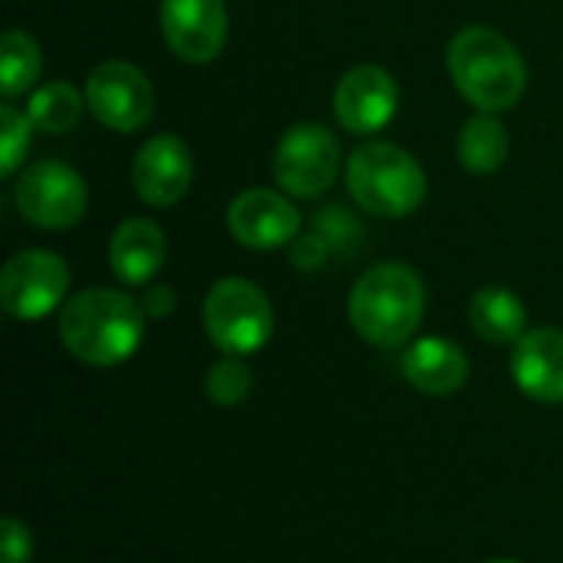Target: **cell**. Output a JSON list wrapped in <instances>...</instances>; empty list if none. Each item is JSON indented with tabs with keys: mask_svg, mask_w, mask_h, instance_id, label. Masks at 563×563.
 <instances>
[{
	"mask_svg": "<svg viewBox=\"0 0 563 563\" xmlns=\"http://www.w3.org/2000/svg\"><path fill=\"white\" fill-rule=\"evenodd\" d=\"M445 63L459 92L482 112H505L525 96L528 66L511 40L492 26L459 30L449 43Z\"/></svg>",
	"mask_w": 563,
	"mask_h": 563,
	"instance_id": "cell-3",
	"label": "cell"
},
{
	"mask_svg": "<svg viewBox=\"0 0 563 563\" xmlns=\"http://www.w3.org/2000/svg\"><path fill=\"white\" fill-rule=\"evenodd\" d=\"M139 303H142L145 317L165 320V317H172V310H175V290H172L168 284H155V287L145 290V297H142Z\"/></svg>",
	"mask_w": 563,
	"mask_h": 563,
	"instance_id": "cell-24",
	"label": "cell"
},
{
	"mask_svg": "<svg viewBox=\"0 0 563 563\" xmlns=\"http://www.w3.org/2000/svg\"><path fill=\"white\" fill-rule=\"evenodd\" d=\"M43 69V53L36 40L23 30H7L0 40V92L7 99L23 96Z\"/></svg>",
	"mask_w": 563,
	"mask_h": 563,
	"instance_id": "cell-19",
	"label": "cell"
},
{
	"mask_svg": "<svg viewBox=\"0 0 563 563\" xmlns=\"http://www.w3.org/2000/svg\"><path fill=\"white\" fill-rule=\"evenodd\" d=\"M422 313H426L422 277L399 261L369 267L350 294L353 330L379 350H396L409 343L422 323Z\"/></svg>",
	"mask_w": 563,
	"mask_h": 563,
	"instance_id": "cell-2",
	"label": "cell"
},
{
	"mask_svg": "<svg viewBox=\"0 0 563 563\" xmlns=\"http://www.w3.org/2000/svg\"><path fill=\"white\" fill-rule=\"evenodd\" d=\"M30 558H33L30 528L7 515L0 525V563H30Z\"/></svg>",
	"mask_w": 563,
	"mask_h": 563,
	"instance_id": "cell-23",
	"label": "cell"
},
{
	"mask_svg": "<svg viewBox=\"0 0 563 563\" xmlns=\"http://www.w3.org/2000/svg\"><path fill=\"white\" fill-rule=\"evenodd\" d=\"M511 376L534 402H563V333L541 327L525 333L511 353Z\"/></svg>",
	"mask_w": 563,
	"mask_h": 563,
	"instance_id": "cell-14",
	"label": "cell"
},
{
	"mask_svg": "<svg viewBox=\"0 0 563 563\" xmlns=\"http://www.w3.org/2000/svg\"><path fill=\"white\" fill-rule=\"evenodd\" d=\"M79 112H82V99L63 79L40 86L30 96V106H26L30 122L36 129H43V132H66V129H73L79 122Z\"/></svg>",
	"mask_w": 563,
	"mask_h": 563,
	"instance_id": "cell-20",
	"label": "cell"
},
{
	"mask_svg": "<svg viewBox=\"0 0 563 563\" xmlns=\"http://www.w3.org/2000/svg\"><path fill=\"white\" fill-rule=\"evenodd\" d=\"M251 386H254V376L247 369V363H241V356H224L218 360L208 376H205V393L214 406L221 409H231V406H241L247 396H251Z\"/></svg>",
	"mask_w": 563,
	"mask_h": 563,
	"instance_id": "cell-21",
	"label": "cell"
},
{
	"mask_svg": "<svg viewBox=\"0 0 563 563\" xmlns=\"http://www.w3.org/2000/svg\"><path fill=\"white\" fill-rule=\"evenodd\" d=\"M132 185L145 205L172 208L191 188V152L178 135H152L132 158Z\"/></svg>",
	"mask_w": 563,
	"mask_h": 563,
	"instance_id": "cell-13",
	"label": "cell"
},
{
	"mask_svg": "<svg viewBox=\"0 0 563 563\" xmlns=\"http://www.w3.org/2000/svg\"><path fill=\"white\" fill-rule=\"evenodd\" d=\"M353 201L376 218H406L426 198L422 165L393 142H366L346 165Z\"/></svg>",
	"mask_w": 563,
	"mask_h": 563,
	"instance_id": "cell-4",
	"label": "cell"
},
{
	"mask_svg": "<svg viewBox=\"0 0 563 563\" xmlns=\"http://www.w3.org/2000/svg\"><path fill=\"white\" fill-rule=\"evenodd\" d=\"M468 317H472L475 333L498 346L518 343L528 333V310H525L521 297H515L505 287H482L472 297Z\"/></svg>",
	"mask_w": 563,
	"mask_h": 563,
	"instance_id": "cell-17",
	"label": "cell"
},
{
	"mask_svg": "<svg viewBox=\"0 0 563 563\" xmlns=\"http://www.w3.org/2000/svg\"><path fill=\"white\" fill-rule=\"evenodd\" d=\"M145 333V310L122 290L89 287L76 294L59 313L63 346L89 366L125 363Z\"/></svg>",
	"mask_w": 563,
	"mask_h": 563,
	"instance_id": "cell-1",
	"label": "cell"
},
{
	"mask_svg": "<svg viewBox=\"0 0 563 563\" xmlns=\"http://www.w3.org/2000/svg\"><path fill=\"white\" fill-rule=\"evenodd\" d=\"M86 106L106 129L135 132L155 112V89L139 66L125 59H109L89 73Z\"/></svg>",
	"mask_w": 563,
	"mask_h": 563,
	"instance_id": "cell-9",
	"label": "cell"
},
{
	"mask_svg": "<svg viewBox=\"0 0 563 563\" xmlns=\"http://www.w3.org/2000/svg\"><path fill=\"white\" fill-rule=\"evenodd\" d=\"M228 231L238 244L251 251H274L297 238L300 214L284 195L267 191V188H251L231 201Z\"/></svg>",
	"mask_w": 563,
	"mask_h": 563,
	"instance_id": "cell-12",
	"label": "cell"
},
{
	"mask_svg": "<svg viewBox=\"0 0 563 563\" xmlns=\"http://www.w3.org/2000/svg\"><path fill=\"white\" fill-rule=\"evenodd\" d=\"M13 198H16L20 218L46 231L73 228L86 214V201H89L82 175L63 162L30 165L20 175Z\"/></svg>",
	"mask_w": 563,
	"mask_h": 563,
	"instance_id": "cell-7",
	"label": "cell"
},
{
	"mask_svg": "<svg viewBox=\"0 0 563 563\" xmlns=\"http://www.w3.org/2000/svg\"><path fill=\"white\" fill-rule=\"evenodd\" d=\"M30 115L13 109V106H0V175L10 178L23 158H26V148H30Z\"/></svg>",
	"mask_w": 563,
	"mask_h": 563,
	"instance_id": "cell-22",
	"label": "cell"
},
{
	"mask_svg": "<svg viewBox=\"0 0 563 563\" xmlns=\"http://www.w3.org/2000/svg\"><path fill=\"white\" fill-rule=\"evenodd\" d=\"M488 563H518V561H488Z\"/></svg>",
	"mask_w": 563,
	"mask_h": 563,
	"instance_id": "cell-25",
	"label": "cell"
},
{
	"mask_svg": "<svg viewBox=\"0 0 563 563\" xmlns=\"http://www.w3.org/2000/svg\"><path fill=\"white\" fill-rule=\"evenodd\" d=\"M399 109V89L396 79L383 66H356L350 69L333 92V112L336 122L353 135H369L389 125V119Z\"/></svg>",
	"mask_w": 563,
	"mask_h": 563,
	"instance_id": "cell-11",
	"label": "cell"
},
{
	"mask_svg": "<svg viewBox=\"0 0 563 563\" xmlns=\"http://www.w3.org/2000/svg\"><path fill=\"white\" fill-rule=\"evenodd\" d=\"M459 158L472 175H492L508 158V129L492 115H472L459 135Z\"/></svg>",
	"mask_w": 563,
	"mask_h": 563,
	"instance_id": "cell-18",
	"label": "cell"
},
{
	"mask_svg": "<svg viewBox=\"0 0 563 563\" xmlns=\"http://www.w3.org/2000/svg\"><path fill=\"white\" fill-rule=\"evenodd\" d=\"M205 333L224 356H251L257 353L274 330V310L267 294L244 280L224 277L205 297Z\"/></svg>",
	"mask_w": 563,
	"mask_h": 563,
	"instance_id": "cell-5",
	"label": "cell"
},
{
	"mask_svg": "<svg viewBox=\"0 0 563 563\" xmlns=\"http://www.w3.org/2000/svg\"><path fill=\"white\" fill-rule=\"evenodd\" d=\"M109 264L122 284H129V287L148 284L165 264L162 228L155 221H145V218L122 221L112 234V244H109Z\"/></svg>",
	"mask_w": 563,
	"mask_h": 563,
	"instance_id": "cell-16",
	"label": "cell"
},
{
	"mask_svg": "<svg viewBox=\"0 0 563 563\" xmlns=\"http://www.w3.org/2000/svg\"><path fill=\"white\" fill-rule=\"evenodd\" d=\"M162 33L185 63H211L228 40L224 0H162Z\"/></svg>",
	"mask_w": 563,
	"mask_h": 563,
	"instance_id": "cell-10",
	"label": "cell"
},
{
	"mask_svg": "<svg viewBox=\"0 0 563 563\" xmlns=\"http://www.w3.org/2000/svg\"><path fill=\"white\" fill-rule=\"evenodd\" d=\"M340 142L327 125H294L274 152V181L294 198L323 195L340 175Z\"/></svg>",
	"mask_w": 563,
	"mask_h": 563,
	"instance_id": "cell-6",
	"label": "cell"
},
{
	"mask_svg": "<svg viewBox=\"0 0 563 563\" xmlns=\"http://www.w3.org/2000/svg\"><path fill=\"white\" fill-rule=\"evenodd\" d=\"M402 376L426 396H452L468 379V356L452 340L422 336L402 353Z\"/></svg>",
	"mask_w": 563,
	"mask_h": 563,
	"instance_id": "cell-15",
	"label": "cell"
},
{
	"mask_svg": "<svg viewBox=\"0 0 563 563\" xmlns=\"http://www.w3.org/2000/svg\"><path fill=\"white\" fill-rule=\"evenodd\" d=\"M69 290V267L53 251H20L3 264L0 303L13 320H43Z\"/></svg>",
	"mask_w": 563,
	"mask_h": 563,
	"instance_id": "cell-8",
	"label": "cell"
}]
</instances>
